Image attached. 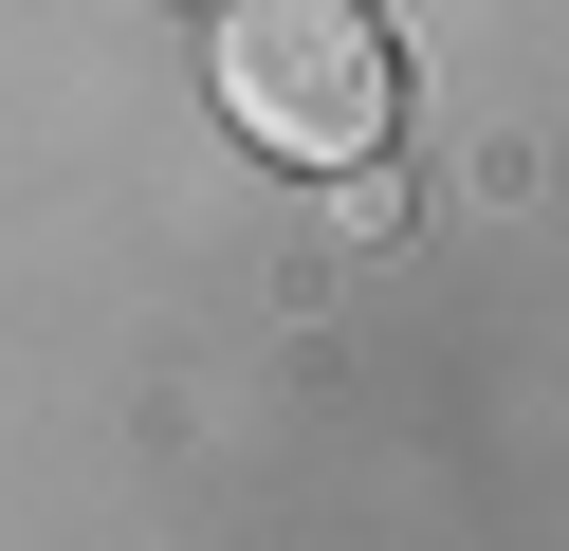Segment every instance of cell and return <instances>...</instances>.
Returning a JSON list of instances; mask_svg holds the SVG:
<instances>
[{
  "label": "cell",
  "instance_id": "6da1fadb",
  "mask_svg": "<svg viewBox=\"0 0 569 551\" xmlns=\"http://www.w3.org/2000/svg\"><path fill=\"white\" fill-rule=\"evenodd\" d=\"M221 129L239 147H276V166H368L386 129H405V56H386V19L368 0H221Z\"/></svg>",
  "mask_w": 569,
  "mask_h": 551
}]
</instances>
